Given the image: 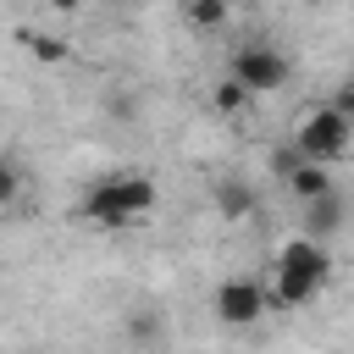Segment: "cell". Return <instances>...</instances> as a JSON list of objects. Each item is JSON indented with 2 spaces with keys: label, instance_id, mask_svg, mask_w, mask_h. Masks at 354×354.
<instances>
[{
  "label": "cell",
  "instance_id": "11",
  "mask_svg": "<svg viewBox=\"0 0 354 354\" xmlns=\"http://www.w3.org/2000/svg\"><path fill=\"white\" fill-rule=\"evenodd\" d=\"M227 11H232L227 0H188V22H194V28H221Z\"/></svg>",
  "mask_w": 354,
  "mask_h": 354
},
{
  "label": "cell",
  "instance_id": "8",
  "mask_svg": "<svg viewBox=\"0 0 354 354\" xmlns=\"http://www.w3.org/2000/svg\"><path fill=\"white\" fill-rule=\"evenodd\" d=\"M216 210H221V221H243L254 210V188L243 177H221L216 183Z\"/></svg>",
  "mask_w": 354,
  "mask_h": 354
},
{
  "label": "cell",
  "instance_id": "4",
  "mask_svg": "<svg viewBox=\"0 0 354 354\" xmlns=\"http://www.w3.org/2000/svg\"><path fill=\"white\" fill-rule=\"evenodd\" d=\"M288 72H293V61L282 55V44L249 39V44H238V50H232V77H238L249 94H271V88H282V83H288Z\"/></svg>",
  "mask_w": 354,
  "mask_h": 354
},
{
  "label": "cell",
  "instance_id": "13",
  "mask_svg": "<svg viewBox=\"0 0 354 354\" xmlns=\"http://www.w3.org/2000/svg\"><path fill=\"white\" fill-rule=\"evenodd\" d=\"M50 6H55V11H77L83 0H50Z\"/></svg>",
  "mask_w": 354,
  "mask_h": 354
},
{
  "label": "cell",
  "instance_id": "5",
  "mask_svg": "<svg viewBox=\"0 0 354 354\" xmlns=\"http://www.w3.org/2000/svg\"><path fill=\"white\" fill-rule=\"evenodd\" d=\"M210 310L221 326H254L271 310V288H260L254 277H221L210 293Z\"/></svg>",
  "mask_w": 354,
  "mask_h": 354
},
{
  "label": "cell",
  "instance_id": "2",
  "mask_svg": "<svg viewBox=\"0 0 354 354\" xmlns=\"http://www.w3.org/2000/svg\"><path fill=\"white\" fill-rule=\"evenodd\" d=\"M326 277H332V254H326V243H315V238H288L282 249H277V266H271V304H282V310H299V304H310L321 288H326Z\"/></svg>",
  "mask_w": 354,
  "mask_h": 354
},
{
  "label": "cell",
  "instance_id": "3",
  "mask_svg": "<svg viewBox=\"0 0 354 354\" xmlns=\"http://www.w3.org/2000/svg\"><path fill=\"white\" fill-rule=\"evenodd\" d=\"M348 144H354V122H348L337 105H315V111L299 122V133H293V149H299L304 160H315V166L343 160Z\"/></svg>",
  "mask_w": 354,
  "mask_h": 354
},
{
  "label": "cell",
  "instance_id": "12",
  "mask_svg": "<svg viewBox=\"0 0 354 354\" xmlns=\"http://www.w3.org/2000/svg\"><path fill=\"white\" fill-rule=\"evenodd\" d=\"M326 105H337V111H343V116L354 122V77H343V83L332 88V100H326Z\"/></svg>",
  "mask_w": 354,
  "mask_h": 354
},
{
  "label": "cell",
  "instance_id": "9",
  "mask_svg": "<svg viewBox=\"0 0 354 354\" xmlns=\"http://www.w3.org/2000/svg\"><path fill=\"white\" fill-rule=\"evenodd\" d=\"M249 100H254V94H249V88H243V83H238L232 72H227V77H221V83L210 88V105H216L221 116H238V111H243Z\"/></svg>",
  "mask_w": 354,
  "mask_h": 354
},
{
  "label": "cell",
  "instance_id": "10",
  "mask_svg": "<svg viewBox=\"0 0 354 354\" xmlns=\"http://www.w3.org/2000/svg\"><path fill=\"white\" fill-rule=\"evenodd\" d=\"M28 50H33V61H44V66H55V61H66V55H72L61 33H33V39H28Z\"/></svg>",
  "mask_w": 354,
  "mask_h": 354
},
{
  "label": "cell",
  "instance_id": "7",
  "mask_svg": "<svg viewBox=\"0 0 354 354\" xmlns=\"http://www.w3.org/2000/svg\"><path fill=\"white\" fill-rule=\"evenodd\" d=\"M288 194H293L299 205H310V199H326V194H337V188H332V171H326V166L299 160V166L288 171Z\"/></svg>",
  "mask_w": 354,
  "mask_h": 354
},
{
  "label": "cell",
  "instance_id": "1",
  "mask_svg": "<svg viewBox=\"0 0 354 354\" xmlns=\"http://www.w3.org/2000/svg\"><path fill=\"white\" fill-rule=\"evenodd\" d=\"M155 199H160L155 177H144V171H111V177H100V183L83 188V205L77 210H83L88 227L122 232V227H138L155 210Z\"/></svg>",
  "mask_w": 354,
  "mask_h": 354
},
{
  "label": "cell",
  "instance_id": "14",
  "mask_svg": "<svg viewBox=\"0 0 354 354\" xmlns=\"http://www.w3.org/2000/svg\"><path fill=\"white\" fill-rule=\"evenodd\" d=\"M227 6H232V0H227Z\"/></svg>",
  "mask_w": 354,
  "mask_h": 354
},
{
  "label": "cell",
  "instance_id": "6",
  "mask_svg": "<svg viewBox=\"0 0 354 354\" xmlns=\"http://www.w3.org/2000/svg\"><path fill=\"white\" fill-rule=\"evenodd\" d=\"M343 216H348V205H343V194H326V199H310L304 205V238H315V243H326L337 227H343Z\"/></svg>",
  "mask_w": 354,
  "mask_h": 354
}]
</instances>
